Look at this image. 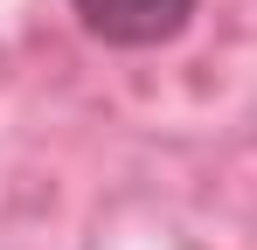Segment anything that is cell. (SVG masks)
Returning a JSON list of instances; mask_svg holds the SVG:
<instances>
[{
	"label": "cell",
	"instance_id": "1",
	"mask_svg": "<svg viewBox=\"0 0 257 250\" xmlns=\"http://www.w3.org/2000/svg\"><path fill=\"white\" fill-rule=\"evenodd\" d=\"M202 0H70L77 28L104 49H160L195 21Z\"/></svg>",
	"mask_w": 257,
	"mask_h": 250
}]
</instances>
